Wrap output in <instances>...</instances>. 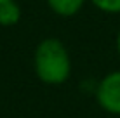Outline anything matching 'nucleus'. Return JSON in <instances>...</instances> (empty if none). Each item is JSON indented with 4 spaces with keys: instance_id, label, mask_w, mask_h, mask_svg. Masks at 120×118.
Returning a JSON list of instances; mask_svg holds the SVG:
<instances>
[{
    "instance_id": "1",
    "label": "nucleus",
    "mask_w": 120,
    "mask_h": 118,
    "mask_svg": "<svg viewBox=\"0 0 120 118\" xmlns=\"http://www.w3.org/2000/svg\"><path fill=\"white\" fill-rule=\"evenodd\" d=\"M35 71L45 83H63L68 78L70 57L59 40L47 38L37 47Z\"/></svg>"
},
{
    "instance_id": "2",
    "label": "nucleus",
    "mask_w": 120,
    "mask_h": 118,
    "mask_svg": "<svg viewBox=\"0 0 120 118\" xmlns=\"http://www.w3.org/2000/svg\"><path fill=\"white\" fill-rule=\"evenodd\" d=\"M98 101L103 109L120 115V71L110 73L98 87Z\"/></svg>"
},
{
    "instance_id": "3",
    "label": "nucleus",
    "mask_w": 120,
    "mask_h": 118,
    "mask_svg": "<svg viewBox=\"0 0 120 118\" xmlns=\"http://www.w3.org/2000/svg\"><path fill=\"white\" fill-rule=\"evenodd\" d=\"M85 0H47L49 7L59 16H64V18H70V16L77 14L78 11L82 9Z\"/></svg>"
},
{
    "instance_id": "4",
    "label": "nucleus",
    "mask_w": 120,
    "mask_h": 118,
    "mask_svg": "<svg viewBox=\"0 0 120 118\" xmlns=\"http://www.w3.org/2000/svg\"><path fill=\"white\" fill-rule=\"evenodd\" d=\"M21 18V9L14 0L0 4V24L2 26H12Z\"/></svg>"
},
{
    "instance_id": "5",
    "label": "nucleus",
    "mask_w": 120,
    "mask_h": 118,
    "mask_svg": "<svg viewBox=\"0 0 120 118\" xmlns=\"http://www.w3.org/2000/svg\"><path fill=\"white\" fill-rule=\"evenodd\" d=\"M90 2L105 12H111V14L120 12V0H90Z\"/></svg>"
},
{
    "instance_id": "6",
    "label": "nucleus",
    "mask_w": 120,
    "mask_h": 118,
    "mask_svg": "<svg viewBox=\"0 0 120 118\" xmlns=\"http://www.w3.org/2000/svg\"><path fill=\"white\" fill-rule=\"evenodd\" d=\"M117 47H118V52H120V31H118V38H117Z\"/></svg>"
},
{
    "instance_id": "7",
    "label": "nucleus",
    "mask_w": 120,
    "mask_h": 118,
    "mask_svg": "<svg viewBox=\"0 0 120 118\" xmlns=\"http://www.w3.org/2000/svg\"><path fill=\"white\" fill-rule=\"evenodd\" d=\"M4 2H9V0H0V4H4Z\"/></svg>"
}]
</instances>
